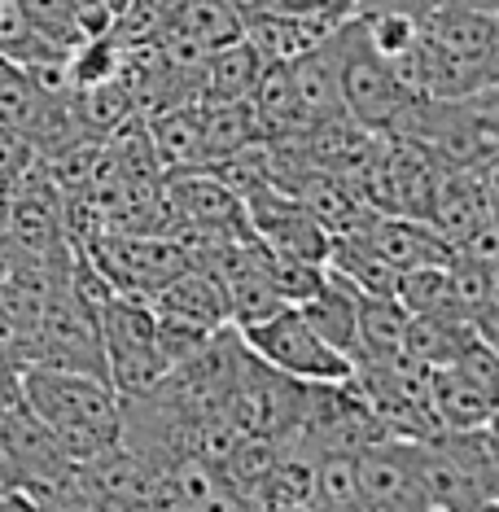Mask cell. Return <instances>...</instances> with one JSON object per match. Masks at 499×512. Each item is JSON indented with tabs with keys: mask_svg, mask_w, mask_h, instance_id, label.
<instances>
[{
	"mask_svg": "<svg viewBox=\"0 0 499 512\" xmlns=\"http://www.w3.org/2000/svg\"><path fill=\"white\" fill-rule=\"evenodd\" d=\"M18 399L75 464L123 442V399L97 372L27 364L18 377Z\"/></svg>",
	"mask_w": 499,
	"mask_h": 512,
	"instance_id": "cell-1",
	"label": "cell"
},
{
	"mask_svg": "<svg viewBox=\"0 0 499 512\" xmlns=\"http://www.w3.org/2000/svg\"><path fill=\"white\" fill-rule=\"evenodd\" d=\"M338 75H342V27H333L316 49H307L303 57L289 62V84H294V101L307 127L346 114Z\"/></svg>",
	"mask_w": 499,
	"mask_h": 512,
	"instance_id": "cell-8",
	"label": "cell"
},
{
	"mask_svg": "<svg viewBox=\"0 0 499 512\" xmlns=\"http://www.w3.org/2000/svg\"><path fill=\"white\" fill-rule=\"evenodd\" d=\"M263 75V57L254 53L246 36L219 44L215 53H206V62L197 66V101L202 106H232V101H250L254 84Z\"/></svg>",
	"mask_w": 499,
	"mask_h": 512,
	"instance_id": "cell-11",
	"label": "cell"
},
{
	"mask_svg": "<svg viewBox=\"0 0 499 512\" xmlns=\"http://www.w3.org/2000/svg\"><path fill=\"white\" fill-rule=\"evenodd\" d=\"M342 27V22H338ZM329 22H316V18H289V14H259L241 27V36L254 44V53L263 57V66H289L294 57H303L307 49L329 36Z\"/></svg>",
	"mask_w": 499,
	"mask_h": 512,
	"instance_id": "cell-14",
	"label": "cell"
},
{
	"mask_svg": "<svg viewBox=\"0 0 499 512\" xmlns=\"http://www.w3.org/2000/svg\"><path fill=\"white\" fill-rule=\"evenodd\" d=\"M425 44H434L438 53L456 57V62L499 71V18L495 14L438 5L425 14Z\"/></svg>",
	"mask_w": 499,
	"mask_h": 512,
	"instance_id": "cell-9",
	"label": "cell"
},
{
	"mask_svg": "<svg viewBox=\"0 0 499 512\" xmlns=\"http://www.w3.org/2000/svg\"><path fill=\"white\" fill-rule=\"evenodd\" d=\"M145 302H149V311H154V316L193 324V329H206V333L232 329V311H228L224 285H219L215 272H206L202 263L180 267V272L167 276L154 294H145Z\"/></svg>",
	"mask_w": 499,
	"mask_h": 512,
	"instance_id": "cell-7",
	"label": "cell"
},
{
	"mask_svg": "<svg viewBox=\"0 0 499 512\" xmlns=\"http://www.w3.org/2000/svg\"><path fill=\"white\" fill-rule=\"evenodd\" d=\"M241 337V346L263 359L268 368L285 372L294 381H346L351 377V359L342 351H333L324 337L303 320V311L294 302H281L276 311H268L263 320H250L241 329H232Z\"/></svg>",
	"mask_w": 499,
	"mask_h": 512,
	"instance_id": "cell-3",
	"label": "cell"
},
{
	"mask_svg": "<svg viewBox=\"0 0 499 512\" xmlns=\"http://www.w3.org/2000/svg\"><path fill=\"white\" fill-rule=\"evenodd\" d=\"M250 512H311V508H268V504H250Z\"/></svg>",
	"mask_w": 499,
	"mask_h": 512,
	"instance_id": "cell-26",
	"label": "cell"
},
{
	"mask_svg": "<svg viewBox=\"0 0 499 512\" xmlns=\"http://www.w3.org/2000/svg\"><path fill=\"white\" fill-rule=\"evenodd\" d=\"M473 337V324L460 316H408L403 329V355L425 368H447Z\"/></svg>",
	"mask_w": 499,
	"mask_h": 512,
	"instance_id": "cell-17",
	"label": "cell"
},
{
	"mask_svg": "<svg viewBox=\"0 0 499 512\" xmlns=\"http://www.w3.org/2000/svg\"><path fill=\"white\" fill-rule=\"evenodd\" d=\"M451 5V9H478V14H499V0H429V9Z\"/></svg>",
	"mask_w": 499,
	"mask_h": 512,
	"instance_id": "cell-25",
	"label": "cell"
},
{
	"mask_svg": "<svg viewBox=\"0 0 499 512\" xmlns=\"http://www.w3.org/2000/svg\"><path fill=\"white\" fill-rule=\"evenodd\" d=\"M311 512H364L355 451H320V456H311Z\"/></svg>",
	"mask_w": 499,
	"mask_h": 512,
	"instance_id": "cell-16",
	"label": "cell"
},
{
	"mask_svg": "<svg viewBox=\"0 0 499 512\" xmlns=\"http://www.w3.org/2000/svg\"><path fill=\"white\" fill-rule=\"evenodd\" d=\"M268 14H289V18H316V22H338L355 18V0H272Z\"/></svg>",
	"mask_w": 499,
	"mask_h": 512,
	"instance_id": "cell-22",
	"label": "cell"
},
{
	"mask_svg": "<svg viewBox=\"0 0 499 512\" xmlns=\"http://www.w3.org/2000/svg\"><path fill=\"white\" fill-rule=\"evenodd\" d=\"M429 416H434L438 429L486 425V421H495V394L464 381L456 368H434L429 372Z\"/></svg>",
	"mask_w": 499,
	"mask_h": 512,
	"instance_id": "cell-15",
	"label": "cell"
},
{
	"mask_svg": "<svg viewBox=\"0 0 499 512\" xmlns=\"http://www.w3.org/2000/svg\"><path fill=\"white\" fill-rule=\"evenodd\" d=\"M338 79H342L346 119H355L373 136H390L416 101V92L390 71V62H381V57L368 49L355 18L342 22V75Z\"/></svg>",
	"mask_w": 499,
	"mask_h": 512,
	"instance_id": "cell-4",
	"label": "cell"
},
{
	"mask_svg": "<svg viewBox=\"0 0 499 512\" xmlns=\"http://www.w3.org/2000/svg\"><path fill=\"white\" fill-rule=\"evenodd\" d=\"M403 329H408V311L399 298L364 294L359 298V320H355V342H351V364H386L403 355Z\"/></svg>",
	"mask_w": 499,
	"mask_h": 512,
	"instance_id": "cell-13",
	"label": "cell"
},
{
	"mask_svg": "<svg viewBox=\"0 0 499 512\" xmlns=\"http://www.w3.org/2000/svg\"><path fill=\"white\" fill-rule=\"evenodd\" d=\"M364 512H421V447L412 438H377L355 451Z\"/></svg>",
	"mask_w": 499,
	"mask_h": 512,
	"instance_id": "cell-6",
	"label": "cell"
},
{
	"mask_svg": "<svg viewBox=\"0 0 499 512\" xmlns=\"http://www.w3.org/2000/svg\"><path fill=\"white\" fill-rule=\"evenodd\" d=\"M447 368H456L464 381H473V386L486 390V394L499 390V355H495V342H486V337H478V333L464 342V351L451 359Z\"/></svg>",
	"mask_w": 499,
	"mask_h": 512,
	"instance_id": "cell-20",
	"label": "cell"
},
{
	"mask_svg": "<svg viewBox=\"0 0 499 512\" xmlns=\"http://www.w3.org/2000/svg\"><path fill=\"white\" fill-rule=\"evenodd\" d=\"M101 355H106V381L119 394H145L171 372L158 346V320L145 298L110 289L97 302Z\"/></svg>",
	"mask_w": 499,
	"mask_h": 512,
	"instance_id": "cell-2",
	"label": "cell"
},
{
	"mask_svg": "<svg viewBox=\"0 0 499 512\" xmlns=\"http://www.w3.org/2000/svg\"><path fill=\"white\" fill-rule=\"evenodd\" d=\"M14 5L22 9V18H27L49 44H57L62 53H75L79 44H84L71 9H66V0H14Z\"/></svg>",
	"mask_w": 499,
	"mask_h": 512,
	"instance_id": "cell-19",
	"label": "cell"
},
{
	"mask_svg": "<svg viewBox=\"0 0 499 512\" xmlns=\"http://www.w3.org/2000/svg\"><path fill=\"white\" fill-rule=\"evenodd\" d=\"M36 158L40 154H36V145H31L27 136L0 123V189H14V184L36 167Z\"/></svg>",
	"mask_w": 499,
	"mask_h": 512,
	"instance_id": "cell-21",
	"label": "cell"
},
{
	"mask_svg": "<svg viewBox=\"0 0 499 512\" xmlns=\"http://www.w3.org/2000/svg\"><path fill=\"white\" fill-rule=\"evenodd\" d=\"M0 456L9 464L18 491L27 495H62L75 477V460L62 451L49 429L22 407V399L0 407Z\"/></svg>",
	"mask_w": 499,
	"mask_h": 512,
	"instance_id": "cell-5",
	"label": "cell"
},
{
	"mask_svg": "<svg viewBox=\"0 0 499 512\" xmlns=\"http://www.w3.org/2000/svg\"><path fill=\"white\" fill-rule=\"evenodd\" d=\"M416 447H421L425 508H434V512H495L499 508V491H486L482 482H473V477L451 456H443L429 438H421Z\"/></svg>",
	"mask_w": 499,
	"mask_h": 512,
	"instance_id": "cell-10",
	"label": "cell"
},
{
	"mask_svg": "<svg viewBox=\"0 0 499 512\" xmlns=\"http://www.w3.org/2000/svg\"><path fill=\"white\" fill-rule=\"evenodd\" d=\"M421 512H434V508H421Z\"/></svg>",
	"mask_w": 499,
	"mask_h": 512,
	"instance_id": "cell-27",
	"label": "cell"
},
{
	"mask_svg": "<svg viewBox=\"0 0 499 512\" xmlns=\"http://www.w3.org/2000/svg\"><path fill=\"white\" fill-rule=\"evenodd\" d=\"M0 512H40V499L27 491H5L0 495Z\"/></svg>",
	"mask_w": 499,
	"mask_h": 512,
	"instance_id": "cell-24",
	"label": "cell"
},
{
	"mask_svg": "<svg viewBox=\"0 0 499 512\" xmlns=\"http://www.w3.org/2000/svg\"><path fill=\"white\" fill-rule=\"evenodd\" d=\"M359 289L351 281H342L338 272L324 267V281L316 285V294H307L303 302H294L303 311V320L316 329L333 351L351 355V342H355V320H359Z\"/></svg>",
	"mask_w": 499,
	"mask_h": 512,
	"instance_id": "cell-12",
	"label": "cell"
},
{
	"mask_svg": "<svg viewBox=\"0 0 499 512\" xmlns=\"http://www.w3.org/2000/svg\"><path fill=\"white\" fill-rule=\"evenodd\" d=\"M18 377H22V364H18V355L9 351L5 342H0V407L18 399Z\"/></svg>",
	"mask_w": 499,
	"mask_h": 512,
	"instance_id": "cell-23",
	"label": "cell"
},
{
	"mask_svg": "<svg viewBox=\"0 0 499 512\" xmlns=\"http://www.w3.org/2000/svg\"><path fill=\"white\" fill-rule=\"evenodd\" d=\"M259 136V123L250 114V101H232V106H202V154H197V167H211V162L237 154Z\"/></svg>",
	"mask_w": 499,
	"mask_h": 512,
	"instance_id": "cell-18",
	"label": "cell"
}]
</instances>
